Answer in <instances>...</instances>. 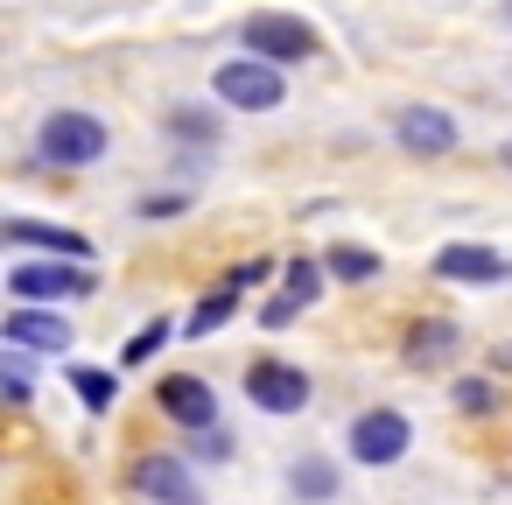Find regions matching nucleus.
I'll list each match as a JSON object with an SVG mask.
<instances>
[{
  "label": "nucleus",
  "mask_w": 512,
  "mask_h": 505,
  "mask_svg": "<svg viewBox=\"0 0 512 505\" xmlns=\"http://www.w3.org/2000/svg\"><path fill=\"white\" fill-rule=\"evenodd\" d=\"M134 491H141L148 505H204V491L190 484V470H183L176 456H141V463H134Z\"/></svg>",
  "instance_id": "nucleus-8"
},
{
  "label": "nucleus",
  "mask_w": 512,
  "mask_h": 505,
  "mask_svg": "<svg viewBox=\"0 0 512 505\" xmlns=\"http://www.w3.org/2000/svg\"><path fill=\"white\" fill-rule=\"evenodd\" d=\"M260 274H267V267H260V260H246V267H232V274H225V288H253Z\"/></svg>",
  "instance_id": "nucleus-25"
},
{
  "label": "nucleus",
  "mask_w": 512,
  "mask_h": 505,
  "mask_svg": "<svg viewBox=\"0 0 512 505\" xmlns=\"http://www.w3.org/2000/svg\"><path fill=\"white\" fill-rule=\"evenodd\" d=\"M239 316V288H211L204 302H197V316H190V337H211V330H225Z\"/></svg>",
  "instance_id": "nucleus-15"
},
{
  "label": "nucleus",
  "mask_w": 512,
  "mask_h": 505,
  "mask_svg": "<svg viewBox=\"0 0 512 505\" xmlns=\"http://www.w3.org/2000/svg\"><path fill=\"white\" fill-rule=\"evenodd\" d=\"M295 316H302V302H295V295H274V302L260 309V323H267V330H281V323H295Z\"/></svg>",
  "instance_id": "nucleus-23"
},
{
  "label": "nucleus",
  "mask_w": 512,
  "mask_h": 505,
  "mask_svg": "<svg viewBox=\"0 0 512 505\" xmlns=\"http://www.w3.org/2000/svg\"><path fill=\"white\" fill-rule=\"evenodd\" d=\"M8 239H15V246H50V253H64L71 267H85V253H92V246H85L78 232H57V225H36V218H15V225H8Z\"/></svg>",
  "instance_id": "nucleus-13"
},
{
  "label": "nucleus",
  "mask_w": 512,
  "mask_h": 505,
  "mask_svg": "<svg viewBox=\"0 0 512 505\" xmlns=\"http://www.w3.org/2000/svg\"><path fill=\"white\" fill-rule=\"evenodd\" d=\"M288 484H295V498H302V505H323V498H337V463L302 456V463L288 470Z\"/></svg>",
  "instance_id": "nucleus-14"
},
{
  "label": "nucleus",
  "mask_w": 512,
  "mask_h": 505,
  "mask_svg": "<svg viewBox=\"0 0 512 505\" xmlns=\"http://www.w3.org/2000/svg\"><path fill=\"white\" fill-rule=\"evenodd\" d=\"M246 393H253V407H267V414H302V407H309V372H302V365H281V358H260V365L246 372Z\"/></svg>",
  "instance_id": "nucleus-6"
},
{
  "label": "nucleus",
  "mask_w": 512,
  "mask_h": 505,
  "mask_svg": "<svg viewBox=\"0 0 512 505\" xmlns=\"http://www.w3.org/2000/svg\"><path fill=\"white\" fill-rule=\"evenodd\" d=\"M393 134H400L407 155H449V148H456V120L435 113V106H407V113L393 120Z\"/></svg>",
  "instance_id": "nucleus-9"
},
{
  "label": "nucleus",
  "mask_w": 512,
  "mask_h": 505,
  "mask_svg": "<svg viewBox=\"0 0 512 505\" xmlns=\"http://www.w3.org/2000/svg\"><path fill=\"white\" fill-rule=\"evenodd\" d=\"M456 407H463V414H491V407H498V386H491V379H456Z\"/></svg>",
  "instance_id": "nucleus-20"
},
{
  "label": "nucleus",
  "mask_w": 512,
  "mask_h": 505,
  "mask_svg": "<svg viewBox=\"0 0 512 505\" xmlns=\"http://www.w3.org/2000/svg\"><path fill=\"white\" fill-rule=\"evenodd\" d=\"M169 337H176V330H169V316H155V323H141V337L127 344V365H141V358H155V351H162Z\"/></svg>",
  "instance_id": "nucleus-19"
},
{
  "label": "nucleus",
  "mask_w": 512,
  "mask_h": 505,
  "mask_svg": "<svg viewBox=\"0 0 512 505\" xmlns=\"http://www.w3.org/2000/svg\"><path fill=\"white\" fill-rule=\"evenodd\" d=\"M323 267H330L337 281H372V274H379V253H365V246H330Z\"/></svg>",
  "instance_id": "nucleus-16"
},
{
  "label": "nucleus",
  "mask_w": 512,
  "mask_h": 505,
  "mask_svg": "<svg viewBox=\"0 0 512 505\" xmlns=\"http://www.w3.org/2000/svg\"><path fill=\"white\" fill-rule=\"evenodd\" d=\"M8 400H15V407H29V372H22V358H15V351H8Z\"/></svg>",
  "instance_id": "nucleus-24"
},
{
  "label": "nucleus",
  "mask_w": 512,
  "mask_h": 505,
  "mask_svg": "<svg viewBox=\"0 0 512 505\" xmlns=\"http://www.w3.org/2000/svg\"><path fill=\"white\" fill-rule=\"evenodd\" d=\"M169 127H176V134H190V141H211V134H218V120H204L197 106H176V113H169Z\"/></svg>",
  "instance_id": "nucleus-22"
},
{
  "label": "nucleus",
  "mask_w": 512,
  "mask_h": 505,
  "mask_svg": "<svg viewBox=\"0 0 512 505\" xmlns=\"http://www.w3.org/2000/svg\"><path fill=\"white\" fill-rule=\"evenodd\" d=\"M190 456H204V463H225V456H232V428H204V435H190Z\"/></svg>",
  "instance_id": "nucleus-21"
},
{
  "label": "nucleus",
  "mask_w": 512,
  "mask_h": 505,
  "mask_svg": "<svg viewBox=\"0 0 512 505\" xmlns=\"http://www.w3.org/2000/svg\"><path fill=\"white\" fill-rule=\"evenodd\" d=\"M71 393H78V400H85L92 414H106L120 386H113V372H92V365H78V372H71Z\"/></svg>",
  "instance_id": "nucleus-17"
},
{
  "label": "nucleus",
  "mask_w": 512,
  "mask_h": 505,
  "mask_svg": "<svg viewBox=\"0 0 512 505\" xmlns=\"http://www.w3.org/2000/svg\"><path fill=\"white\" fill-rule=\"evenodd\" d=\"M407 442H414V428H407L400 407H365V414L351 421V435H344V449H351L358 463H400Z\"/></svg>",
  "instance_id": "nucleus-4"
},
{
  "label": "nucleus",
  "mask_w": 512,
  "mask_h": 505,
  "mask_svg": "<svg viewBox=\"0 0 512 505\" xmlns=\"http://www.w3.org/2000/svg\"><path fill=\"white\" fill-rule=\"evenodd\" d=\"M456 344H463V330H456V323H442V316H428V323H414V330H407L400 358H407L414 372H435V365H449V358H456Z\"/></svg>",
  "instance_id": "nucleus-10"
},
{
  "label": "nucleus",
  "mask_w": 512,
  "mask_h": 505,
  "mask_svg": "<svg viewBox=\"0 0 512 505\" xmlns=\"http://www.w3.org/2000/svg\"><path fill=\"white\" fill-rule=\"evenodd\" d=\"M92 288H99V274H92V267H29V260H15V267H8V295H15V309L57 302V295H92Z\"/></svg>",
  "instance_id": "nucleus-5"
},
{
  "label": "nucleus",
  "mask_w": 512,
  "mask_h": 505,
  "mask_svg": "<svg viewBox=\"0 0 512 505\" xmlns=\"http://www.w3.org/2000/svg\"><path fill=\"white\" fill-rule=\"evenodd\" d=\"M0 337H8L15 351H64L71 344V323L64 316H43V309H15Z\"/></svg>",
  "instance_id": "nucleus-12"
},
{
  "label": "nucleus",
  "mask_w": 512,
  "mask_h": 505,
  "mask_svg": "<svg viewBox=\"0 0 512 505\" xmlns=\"http://www.w3.org/2000/svg\"><path fill=\"white\" fill-rule=\"evenodd\" d=\"M183 204H190V197H148L141 211H148V218H169V211H183Z\"/></svg>",
  "instance_id": "nucleus-26"
},
{
  "label": "nucleus",
  "mask_w": 512,
  "mask_h": 505,
  "mask_svg": "<svg viewBox=\"0 0 512 505\" xmlns=\"http://www.w3.org/2000/svg\"><path fill=\"white\" fill-rule=\"evenodd\" d=\"M36 155L57 162V169H85V162L106 155V120H92V113H50L43 134H36Z\"/></svg>",
  "instance_id": "nucleus-1"
},
{
  "label": "nucleus",
  "mask_w": 512,
  "mask_h": 505,
  "mask_svg": "<svg viewBox=\"0 0 512 505\" xmlns=\"http://www.w3.org/2000/svg\"><path fill=\"white\" fill-rule=\"evenodd\" d=\"M218 99L225 106H239V113H267V106H281V64H260V57H232V64H218Z\"/></svg>",
  "instance_id": "nucleus-3"
},
{
  "label": "nucleus",
  "mask_w": 512,
  "mask_h": 505,
  "mask_svg": "<svg viewBox=\"0 0 512 505\" xmlns=\"http://www.w3.org/2000/svg\"><path fill=\"white\" fill-rule=\"evenodd\" d=\"M435 274H442V281L491 288V281H505V260H498L491 246H442V253H435Z\"/></svg>",
  "instance_id": "nucleus-11"
},
{
  "label": "nucleus",
  "mask_w": 512,
  "mask_h": 505,
  "mask_svg": "<svg viewBox=\"0 0 512 505\" xmlns=\"http://www.w3.org/2000/svg\"><path fill=\"white\" fill-rule=\"evenodd\" d=\"M155 400H162V414H169L176 428H190V435L218 428V400H211V386H204L197 372H169V379L155 386Z\"/></svg>",
  "instance_id": "nucleus-7"
},
{
  "label": "nucleus",
  "mask_w": 512,
  "mask_h": 505,
  "mask_svg": "<svg viewBox=\"0 0 512 505\" xmlns=\"http://www.w3.org/2000/svg\"><path fill=\"white\" fill-rule=\"evenodd\" d=\"M316 274H330V267H316V260H288V295H295L302 309L323 295V281H316Z\"/></svg>",
  "instance_id": "nucleus-18"
},
{
  "label": "nucleus",
  "mask_w": 512,
  "mask_h": 505,
  "mask_svg": "<svg viewBox=\"0 0 512 505\" xmlns=\"http://www.w3.org/2000/svg\"><path fill=\"white\" fill-rule=\"evenodd\" d=\"M505 22H512V0H505Z\"/></svg>",
  "instance_id": "nucleus-27"
},
{
  "label": "nucleus",
  "mask_w": 512,
  "mask_h": 505,
  "mask_svg": "<svg viewBox=\"0 0 512 505\" xmlns=\"http://www.w3.org/2000/svg\"><path fill=\"white\" fill-rule=\"evenodd\" d=\"M239 36H246V50L260 64H302V57H316V29L302 15H246Z\"/></svg>",
  "instance_id": "nucleus-2"
}]
</instances>
